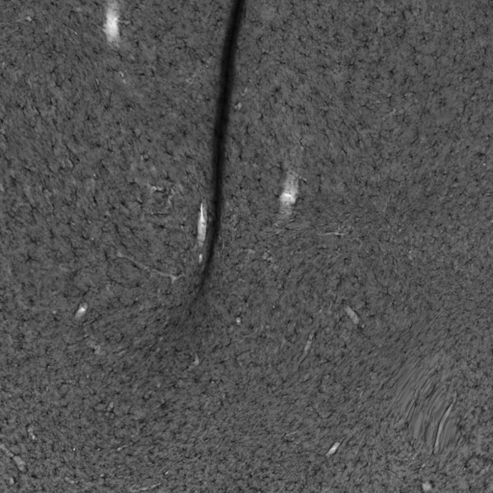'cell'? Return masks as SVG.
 Wrapping results in <instances>:
<instances>
[{
  "label": "cell",
  "instance_id": "cell-1",
  "mask_svg": "<svg viewBox=\"0 0 493 493\" xmlns=\"http://www.w3.org/2000/svg\"><path fill=\"white\" fill-rule=\"evenodd\" d=\"M105 32L109 40L114 41L118 36V13L116 3H110L106 13Z\"/></svg>",
  "mask_w": 493,
  "mask_h": 493
},
{
  "label": "cell",
  "instance_id": "cell-2",
  "mask_svg": "<svg viewBox=\"0 0 493 493\" xmlns=\"http://www.w3.org/2000/svg\"><path fill=\"white\" fill-rule=\"evenodd\" d=\"M206 226H207V214L205 208H202L200 214V222H199V238L200 241L204 242L205 234H206Z\"/></svg>",
  "mask_w": 493,
  "mask_h": 493
}]
</instances>
